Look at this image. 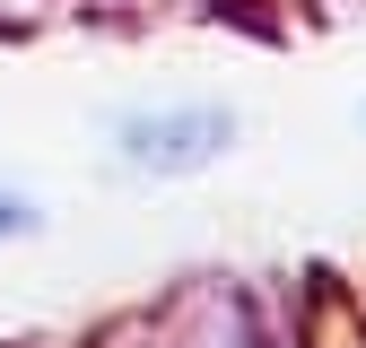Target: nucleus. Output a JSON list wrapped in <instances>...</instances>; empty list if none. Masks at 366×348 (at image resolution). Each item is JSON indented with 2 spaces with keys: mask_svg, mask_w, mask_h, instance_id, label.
<instances>
[{
  "mask_svg": "<svg viewBox=\"0 0 366 348\" xmlns=\"http://www.w3.org/2000/svg\"><path fill=\"white\" fill-rule=\"evenodd\" d=\"M227 140H236V113L227 105H174V113H131L122 122V157L140 165V174H183V165H201L218 157Z\"/></svg>",
  "mask_w": 366,
  "mask_h": 348,
  "instance_id": "1",
  "label": "nucleus"
},
{
  "mask_svg": "<svg viewBox=\"0 0 366 348\" xmlns=\"http://www.w3.org/2000/svg\"><path fill=\"white\" fill-rule=\"evenodd\" d=\"M35 227V218H26V200H9V192H0V235H26Z\"/></svg>",
  "mask_w": 366,
  "mask_h": 348,
  "instance_id": "2",
  "label": "nucleus"
}]
</instances>
